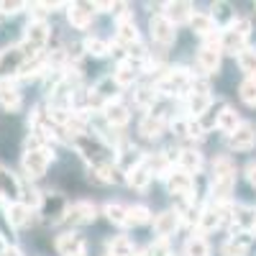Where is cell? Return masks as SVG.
<instances>
[{
  "mask_svg": "<svg viewBox=\"0 0 256 256\" xmlns=\"http://www.w3.org/2000/svg\"><path fill=\"white\" fill-rule=\"evenodd\" d=\"M248 36H251V20L248 18H236L220 34V52H226V54H241L246 49Z\"/></svg>",
  "mask_w": 256,
  "mask_h": 256,
  "instance_id": "1",
  "label": "cell"
},
{
  "mask_svg": "<svg viewBox=\"0 0 256 256\" xmlns=\"http://www.w3.org/2000/svg\"><path fill=\"white\" fill-rule=\"evenodd\" d=\"M52 162V152L46 146H28L24 159H20V164H24V172L36 180V177H44L46 174V166Z\"/></svg>",
  "mask_w": 256,
  "mask_h": 256,
  "instance_id": "2",
  "label": "cell"
},
{
  "mask_svg": "<svg viewBox=\"0 0 256 256\" xmlns=\"http://www.w3.org/2000/svg\"><path fill=\"white\" fill-rule=\"evenodd\" d=\"M46 41H49V26L44 24V20H34V24L26 28L24 44H20V54L34 59L41 49L46 46Z\"/></svg>",
  "mask_w": 256,
  "mask_h": 256,
  "instance_id": "3",
  "label": "cell"
},
{
  "mask_svg": "<svg viewBox=\"0 0 256 256\" xmlns=\"http://www.w3.org/2000/svg\"><path fill=\"white\" fill-rule=\"evenodd\" d=\"M190 88H192V77L187 74V70H169L156 82V92L162 95H182L190 92Z\"/></svg>",
  "mask_w": 256,
  "mask_h": 256,
  "instance_id": "4",
  "label": "cell"
},
{
  "mask_svg": "<svg viewBox=\"0 0 256 256\" xmlns=\"http://www.w3.org/2000/svg\"><path fill=\"white\" fill-rule=\"evenodd\" d=\"M220 36L216 34V36H210V38H205V46L200 49V54H198V64H200V70L205 72V74H216L218 70H220Z\"/></svg>",
  "mask_w": 256,
  "mask_h": 256,
  "instance_id": "5",
  "label": "cell"
},
{
  "mask_svg": "<svg viewBox=\"0 0 256 256\" xmlns=\"http://www.w3.org/2000/svg\"><path fill=\"white\" fill-rule=\"evenodd\" d=\"M254 144H256V126L254 123H241L236 131L228 136V146L233 152H248Z\"/></svg>",
  "mask_w": 256,
  "mask_h": 256,
  "instance_id": "6",
  "label": "cell"
},
{
  "mask_svg": "<svg viewBox=\"0 0 256 256\" xmlns=\"http://www.w3.org/2000/svg\"><path fill=\"white\" fill-rule=\"evenodd\" d=\"M59 256H88V244L80 233H62L56 238Z\"/></svg>",
  "mask_w": 256,
  "mask_h": 256,
  "instance_id": "7",
  "label": "cell"
},
{
  "mask_svg": "<svg viewBox=\"0 0 256 256\" xmlns=\"http://www.w3.org/2000/svg\"><path fill=\"white\" fill-rule=\"evenodd\" d=\"M148 28H152V38L156 41V44H162V46H169V44L174 41V36H177L174 24H169V20H166L162 13L152 18V24H148Z\"/></svg>",
  "mask_w": 256,
  "mask_h": 256,
  "instance_id": "8",
  "label": "cell"
},
{
  "mask_svg": "<svg viewBox=\"0 0 256 256\" xmlns=\"http://www.w3.org/2000/svg\"><path fill=\"white\" fill-rule=\"evenodd\" d=\"M162 8H164L162 16L169 20V24H174V26H180V24H190L192 13H195L190 3H164Z\"/></svg>",
  "mask_w": 256,
  "mask_h": 256,
  "instance_id": "9",
  "label": "cell"
},
{
  "mask_svg": "<svg viewBox=\"0 0 256 256\" xmlns=\"http://www.w3.org/2000/svg\"><path fill=\"white\" fill-rule=\"evenodd\" d=\"M166 187H169V192H174V195H190V192L195 190V182H192V174L182 172V169H174V172L166 174Z\"/></svg>",
  "mask_w": 256,
  "mask_h": 256,
  "instance_id": "10",
  "label": "cell"
},
{
  "mask_svg": "<svg viewBox=\"0 0 256 256\" xmlns=\"http://www.w3.org/2000/svg\"><path fill=\"white\" fill-rule=\"evenodd\" d=\"M177 228H180V212H174V210H164L154 218V233L162 238L172 236Z\"/></svg>",
  "mask_w": 256,
  "mask_h": 256,
  "instance_id": "11",
  "label": "cell"
},
{
  "mask_svg": "<svg viewBox=\"0 0 256 256\" xmlns=\"http://www.w3.org/2000/svg\"><path fill=\"white\" fill-rule=\"evenodd\" d=\"M95 216H98L95 205L82 200V202H74V205L70 208L67 220H70V223H74V226H88V223H92V220H95Z\"/></svg>",
  "mask_w": 256,
  "mask_h": 256,
  "instance_id": "12",
  "label": "cell"
},
{
  "mask_svg": "<svg viewBox=\"0 0 256 256\" xmlns=\"http://www.w3.org/2000/svg\"><path fill=\"white\" fill-rule=\"evenodd\" d=\"M116 38H118V44H123V46H136L138 44V31H136V24L128 16H120V20H118V31H116Z\"/></svg>",
  "mask_w": 256,
  "mask_h": 256,
  "instance_id": "13",
  "label": "cell"
},
{
  "mask_svg": "<svg viewBox=\"0 0 256 256\" xmlns=\"http://www.w3.org/2000/svg\"><path fill=\"white\" fill-rule=\"evenodd\" d=\"M138 134H141L144 138H159V136L164 134V118H162L159 113L144 116L141 123H138Z\"/></svg>",
  "mask_w": 256,
  "mask_h": 256,
  "instance_id": "14",
  "label": "cell"
},
{
  "mask_svg": "<svg viewBox=\"0 0 256 256\" xmlns=\"http://www.w3.org/2000/svg\"><path fill=\"white\" fill-rule=\"evenodd\" d=\"M190 28L195 31L198 36H202V38L216 36V31H218L216 20H212V16H208V13H192V18H190Z\"/></svg>",
  "mask_w": 256,
  "mask_h": 256,
  "instance_id": "15",
  "label": "cell"
},
{
  "mask_svg": "<svg viewBox=\"0 0 256 256\" xmlns=\"http://www.w3.org/2000/svg\"><path fill=\"white\" fill-rule=\"evenodd\" d=\"M67 18L74 28H88L92 24V6H82V3H72L67 8Z\"/></svg>",
  "mask_w": 256,
  "mask_h": 256,
  "instance_id": "16",
  "label": "cell"
},
{
  "mask_svg": "<svg viewBox=\"0 0 256 256\" xmlns=\"http://www.w3.org/2000/svg\"><path fill=\"white\" fill-rule=\"evenodd\" d=\"M128 177V184H131L134 190H144L148 182H152V166H148L146 162H141V164H136V166H131V169H128V172H126Z\"/></svg>",
  "mask_w": 256,
  "mask_h": 256,
  "instance_id": "17",
  "label": "cell"
},
{
  "mask_svg": "<svg viewBox=\"0 0 256 256\" xmlns=\"http://www.w3.org/2000/svg\"><path fill=\"white\" fill-rule=\"evenodd\" d=\"M102 113H105V120H108L113 128H120V126H126V123H128V118H131V116H128V108H126L123 102H118V100H113V102H108V105H105V108H102Z\"/></svg>",
  "mask_w": 256,
  "mask_h": 256,
  "instance_id": "18",
  "label": "cell"
},
{
  "mask_svg": "<svg viewBox=\"0 0 256 256\" xmlns=\"http://www.w3.org/2000/svg\"><path fill=\"white\" fill-rule=\"evenodd\" d=\"M0 108H6V110H18L20 108V92L8 80L0 82Z\"/></svg>",
  "mask_w": 256,
  "mask_h": 256,
  "instance_id": "19",
  "label": "cell"
},
{
  "mask_svg": "<svg viewBox=\"0 0 256 256\" xmlns=\"http://www.w3.org/2000/svg\"><path fill=\"white\" fill-rule=\"evenodd\" d=\"M177 164H180L182 172L195 174V172H200V169H202V156L195 152V148H182L180 156H177Z\"/></svg>",
  "mask_w": 256,
  "mask_h": 256,
  "instance_id": "20",
  "label": "cell"
},
{
  "mask_svg": "<svg viewBox=\"0 0 256 256\" xmlns=\"http://www.w3.org/2000/svg\"><path fill=\"white\" fill-rule=\"evenodd\" d=\"M233 184H236V174L212 177V198H216V202H226L228 200V195L233 192Z\"/></svg>",
  "mask_w": 256,
  "mask_h": 256,
  "instance_id": "21",
  "label": "cell"
},
{
  "mask_svg": "<svg viewBox=\"0 0 256 256\" xmlns=\"http://www.w3.org/2000/svg\"><path fill=\"white\" fill-rule=\"evenodd\" d=\"M6 212H8L10 226H16V228H24V226L31 223V208L26 202H10Z\"/></svg>",
  "mask_w": 256,
  "mask_h": 256,
  "instance_id": "22",
  "label": "cell"
},
{
  "mask_svg": "<svg viewBox=\"0 0 256 256\" xmlns=\"http://www.w3.org/2000/svg\"><path fill=\"white\" fill-rule=\"evenodd\" d=\"M230 218H233V223H236L241 230H248V228L256 226V210L246 208V205H236L230 210Z\"/></svg>",
  "mask_w": 256,
  "mask_h": 256,
  "instance_id": "23",
  "label": "cell"
},
{
  "mask_svg": "<svg viewBox=\"0 0 256 256\" xmlns=\"http://www.w3.org/2000/svg\"><path fill=\"white\" fill-rule=\"evenodd\" d=\"M136 80H138V70L134 67V62H120L116 74H113V82L118 88H128V84H134Z\"/></svg>",
  "mask_w": 256,
  "mask_h": 256,
  "instance_id": "24",
  "label": "cell"
},
{
  "mask_svg": "<svg viewBox=\"0 0 256 256\" xmlns=\"http://www.w3.org/2000/svg\"><path fill=\"white\" fill-rule=\"evenodd\" d=\"M216 126L220 128L223 134H228V136H230V134H233V131H236V128L241 126V118H238V113L233 110V108H223V110L218 113Z\"/></svg>",
  "mask_w": 256,
  "mask_h": 256,
  "instance_id": "25",
  "label": "cell"
},
{
  "mask_svg": "<svg viewBox=\"0 0 256 256\" xmlns=\"http://www.w3.org/2000/svg\"><path fill=\"white\" fill-rule=\"evenodd\" d=\"M248 254V238L246 233H238L223 244V256H246Z\"/></svg>",
  "mask_w": 256,
  "mask_h": 256,
  "instance_id": "26",
  "label": "cell"
},
{
  "mask_svg": "<svg viewBox=\"0 0 256 256\" xmlns=\"http://www.w3.org/2000/svg\"><path fill=\"white\" fill-rule=\"evenodd\" d=\"M238 67L246 74V80H256V49L254 46H246L238 54Z\"/></svg>",
  "mask_w": 256,
  "mask_h": 256,
  "instance_id": "27",
  "label": "cell"
},
{
  "mask_svg": "<svg viewBox=\"0 0 256 256\" xmlns=\"http://www.w3.org/2000/svg\"><path fill=\"white\" fill-rule=\"evenodd\" d=\"M184 256H210V246L202 236H190L184 244Z\"/></svg>",
  "mask_w": 256,
  "mask_h": 256,
  "instance_id": "28",
  "label": "cell"
},
{
  "mask_svg": "<svg viewBox=\"0 0 256 256\" xmlns=\"http://www.w3.org/2000/svg\"><path fill=\"white\" fill-rule=\"evenodd\" d=\"M102 212H105V218H108L110 223L126 226V218H128V208H126V205H120V202H108Z\"/></svg>",
  "mask_w": 256,
  "mask_h": 256,
  "instance_id": "29",
  "label": "cell"
},
{
  "mask_svg": "<svg viewBox=\"0 0 256 256\" xmlns=\"http://www.w3.org/2000/svg\"><path fill=\"white\" fill-rule=\"evenodd\" d=\"M108 256H134V244L126 236H116L108 244Z\"/></svg>",
  "mask_w": 256,
  "mask_h": 256,
  "instance_id": "30",
  "label": "cell"
},
{
  "mask_svg": "<svg viewBox=\"0 0 256 256\" xmlns=\"http://www.w3.org/2000/svg\"><path fill=\"white\" fill-rule=\"evenodd\" d=\"M152 220V212H148L146 205H134L128 208V218H126V226H144Z\"/></svg>",
  "mask_w": 256,
  "mask_h": 256,
  "instance_id": "31",
  "label": "cell"
},
{
  "mask_svg": "<svg viewBox=\"0 0 256 256\" xmlns=\"http://www.w3.org/2000/svg\"><path fill=\"white\" fill-rule=\"evenodd\" d=\"M108 41H102V38H98V36H90V38H84V52L88 54H92V56H105L108 54Z\"/></svg>",
  "mask_w": 256,
  "mask_h": 256,
  "instance_id": "32",
  "label": "cell"
},
{
  "mask_svg": "<svg viewBox=\"0 0 256 256\" xmlns=\"http://www.w3.org/2000/svg\"><path fill=\"white\" fill-rule=\"evenodd\" d=\"M210 95H190V116H202L210 108Z\"/></svg>",
  "mask_w": 256,
  "mask_h": 256,
  "instance_id": "33",
  "label": "cell"
},
{
  "mask_svg": "<svg viewBox=\"0 0 256 256\" xmlns=\"http://www.w3.org/2000/svg\"><path fill=\"white\" fill-rule=\"evenodd\" d=\"M238 92H241V100H244L246 105L256 108V80H244L241 88H238Z\"/></svg>",
  "mask_w": 256,
  "mask_h": 256,
  "instance_id": "34",
  "label": "cell"
},
{
  "mask_svg": "<svg viewBox=\"0 0 256 256\" xmlns=\"http://www.w3.org/2000/svg\"><path fill=\"white\" fill-rule=\"evenodd\" d=\"M212 174H216V177H223V174H236V166H233V162H230L228 156H223V159H218V162H216V166H212Z\"/></svg>",
  "mask_w": 256,
  "mask_h": 256,
  "instance_id": "35",
  "label": "cell"
},
{
  "mask_svg": "<svg viewBox=\"0 0 256 256\" xmlns=\"http://www.w3.org/2000/svg\"><path fill=\"white\" fill-rule=\"evenodd\" d=\"M154 100H156V92H154L152 88H141V90L136 92V102L144 105V108H148V105H152Z\"/></svg>",
  "mask_w": 256,
  "mask_h": 256,
  "instance_id": "36",
  "label": "cell"
},
{
  "mask_svg": "<svg viewBox=\"0 0 256 256\" xmlns=\"http://www.w3.org/2000/svg\"><path fill=\"white\" fill-rule=\"evenodd\" d=\"M172 131L177 136H190V118H177L172 120Z\"/></svg>",
  "mask_w": 256,
  "mask_h": 256,
  "instance_id": "37",
  "label": "cell"
},
{
  "mask_svg": "<svg viewBox=\"0 0 256 256\" xmlns=\"http://www.w3.org/2000/svg\"><path fill=\"white\" fill-rule=\"evenodd\" d=\"M20 8H24V3H10V0H0V13H6V16H13V13H18Z\"/></svg>",
  "mask_w": 256,
  "mask_h": 256,
  "instance_id": "38",
  "label": "cell"
},
{
  "mask_svg": "<svg viewBox=\"0 0 256 256\" xmlns=\"http://www.w3.org/2000/svg\"><path fill=\"white\" fill-rule=\"evenodd\" d=\"M246 180L256 187V164H248V166H246Z\"/></svg>",
  "mask_w": 256,
  "mask_h": 256,
  "instance_id": "39",
  "label": "cell"
},
{
  "mask_svg": "<svg viewBox=\"0 0 256 256\" xmlns=\"http://www.w3.org/2000/svg\"><path fill=\"white\" fill-rule=\"evenodd\" d=\"M92 8H98V10H102V13H108V10H116L118 6H116V3H95Z\"/></svg>",
  "mask_w": 256,
  "mask_h": 256,
  "instance_id": "40",
  "label": "cell"
},
{
  "mask_svg": "<svg viewBox=\"0 0 256 256\" xmlns=\"http://www.w3.org/2000/svg\"><path fill=\"white\" fill-rule=\"evenodd\" d=\"M0 256H20V251H18V248H13V246H6L3 251H0Z\"/></svg>",
  "mask_w": 256,
  "mask_h": 256,
  "instance_id": "41",
  "label": "cell"
},
{
  "mask_svg": "<svg viewBox=\"0 0 256 256\" xmlns=\"http://www.w3.org/2000/svg\"><path fill=\"white\" fill-rule=\"evenodd\" d=\"M254 233H256V226H254Z\"/></svg>",
  "mask_w": 256,
  "mask_h": 256,
  "instance_id": "42",
  "label": "cell"
}]
</instances>
